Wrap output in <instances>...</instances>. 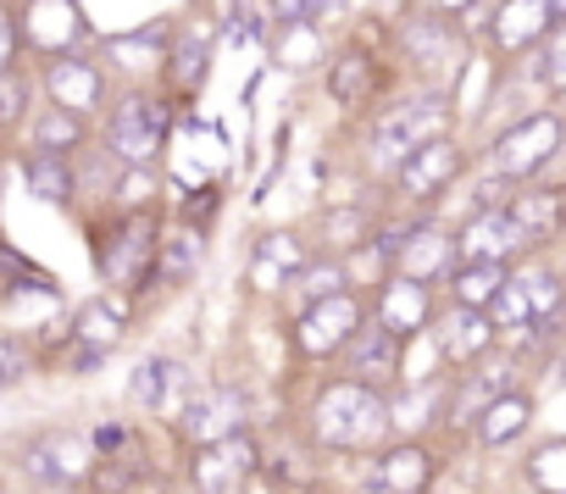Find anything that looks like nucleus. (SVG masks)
I'll return each mask as SVG.
<instances>
[{"label":"nucleus","mask_w":566,"mask_h":494,"mask_svg":"<svg viewBox=\"0 0 566 494\" xmlns=\"http://www.w3.org/2000/svg\"><path fill=\"white\" fill-rule=\"evenodd\" d=\"M373 90H378V62H373L367 51H345V56L328 67V95H334L339 106H367Z\"/></svg>","instance_id":"27"},{"label":"nucleus","mask_w":566,"mask_h":494,"mask_svg":"<svg viewBox=\"0 0 566 494\" xmlns=\"http://www.w3.org/2000/svg\"><path fill=\"white\" fill-rule=\"evenodd\" d=\"M0 494H7V488H0Z\"/></svg>","instance_id":"41"},{"label":"nucleus","mask_w":566,"mask_h":494,"mask_svg":"<svg viewBox=\"0 0 566 494\" xmlns=\"http://www.w3.org/2000/svg\"><path fill=\"white\" fill-rule=\"evenodd\" d=\"M18 34H23V51H34L40 62L90 51V40H95V29H90L78 0H23Z\"/></svg>","instance_id":"6"},{"label":"nucleus","mask_w":566,"mask_h":494,"mask_svg":"<svg viewBox=\"0 0 566 494\" xmlns=\"http://www.w3.org/2000/svg\"><path fill=\"white\" fill-rule=\"evenodd\" d=\"M544 78L549 90L566 95V23H549V45H544Z\"/></svg>","instance_id":"38"},{"label":"nucleus","mask_w":566,"mask_h":494,"mask_svg":"<svg viewBox=\"0 0 566 494\" xmlns=\"http://www.w3.org/2000/svg\"><path fill=\"white\" fill-rule=\"evenodd\" d=\"M549 12H555V18L566 23V0H549Z\"/></svg>","instance_id":"40"},{"label":"nucleus","mask_w":566,"mask_h":494,"mask_svg":"<svg viewBox=\"0 0 566 494\" xmlns=\"http://www.w3.org/2000/svg\"><path fill=\"white\" fill-rule=\"evenodd\" d=\"M290 284H295V306H301V312H306V306H323V301H334V295H345V290H356L345 256H312Z\"/></svg>","instance_id":"26"},{"label":"nucleus","mask_w":566,"mask_h":494,"mask_svg":"<svg viewBox=\"0 0 566 494\" xmlns=\"http://www.w3.org/2000/svg\"><path fill=\"white\" fill-rule=\"evenodd\" d=\"M261 466V444L255 433H239V439H217V444H200L195 461H189V483L195 494H239Z\"/></svg>","instance_id":"12"},{"label":"nucleus","mask_w":566,"mask_h":494,"mask_svg":"<svg viewBox=\"0 0 566 494\" xmlns=\"http://www.w3.org/2000/svg\"><path fill=\"white\" fill-rule=\"evenodd\" d=\"M400 40H406V51H411L417 62H439V56L450 51V18H411V23L400 29Z\"/></svg>","instance_id":"34"},{"label":"nucleus","mask_w":566,"mask_h":494,"mask_svg":"<svg viewBox=\"0 0 566 494\" xmlns=\"http://www.w3.org/2000/svg\"><path fill=\"white\" fill-rule=\"evenodd\" d=\"M23 178H29V195H34L40 206L73 211V195H78V172H73V161H62V156H34V150H29Z\"/></svg>","instance_id":"25"},{"label":"nucleus","mask_w":566,"mask_h":494,"mask_svg":"<svg viewBox=\"0 0 566 494\" xmlns=\"http://www.w3.org/2000/svg\"><path fill=\"white\" fill-rule=\"evenodd\" d=\"M549 0H511V7H500V23H494V40L505 51H522L533 45L538 34H549Z\"/></svg>","instance_id":"28"},{"label":"nucleus","mask_w":566,"mask_h":494,"mask_svg":"<svg viewBox=\"0 0 566 494\" xmlns=\"http://www.w3.org/2000/svg\"><path fill=\"white\" fill-rule=\"evenodd\" d=\"M156 239H161L156 211H112L106 222H90V256H95V273H101L112 290H128V295L150 290Z\"/></svg>","instance_id":"2"},{"label":"nucleus","mask_w":566,"mask_h":494,"mask_svg":"<svg viewBox=\"0 0 566 494\" xmlns=\"http://www.w3.org/2000/svg\"><path fill=\"white\" fill-rule=\"evenodd\" d=\"M339 361H345V378L350 383H361V389H389V383H400V372H406V339H395L389 328H378L373 317L350 334V345L339 350Z\"/></svg>","instance_id":"11"},{"label":"nucleus","mask_w":566,"mask_h":494,"mask_svg":"<svg viewBox=\"0 0 566 494\" xmlns=\"http://www.w3.org/2000/svg\"><path fill=\"white\" fill-rule=\"evenodd\" d=\"M317 251L301 239V233H266L261 244H255V262H250V278H255V290H283L306 262H312Z\"/></svg>","instance_id":"22"},{"label":"nucleus","mask_w":566,"mask_h":494,"mask_svg":"<svg viewBox=\"0 0 566 494\" xmlns=\"http://www.w3.org/2000/svg\"><path fill=\"white\" fill-rule=\"evenodd\" d=\"M189 395H195V372H189L184 361H172V356H145V361H134V372H128V406H134L139 417L172 422Z\"/></svg>","instance_id":"10"},{"label":"nucleus","mask_w":566,"mask_h":494,"mask_svg":"<svg viewBox=\"0 0 566 494\" xmlns=\"http://www.w3.org/2000/svg\"><path fill=\"white\" fill-rule=\"evenodd\" d=\"M211 51H217V34L206 23H172V40H167V56H161L167 90L189 101L211 73Z\"/></svg>","instance_id":"16"},{"label":"nucleus","mask_w":566,"mask_h":494,"mask_svg":"<svg viewBox=\"0 0 566 494\" xmlns=\"http://www.w3.org/2000/svg\"><path fill=\"white\" fill-rule=\"evenodd\" d=\"M505 383H511V372H472L467 389H461L455 406H450V422H478V411L494 406V400L505 395Z\"/></svg>","instance_id":"33"},{"label":"nucleus","mask_w":566,"mask_h":494,"mask_svg":"<svg viewBox=\"0 0 566 494\" xmlns=\"http://www.w3.org/2000/svg\"><path fill=\"white\" fill-rule=\"evenodd\" d=\"M433 339H439V361H450V367H472V361H483V350L494 345V328H489L483 312H472V306H450V312L433 323Z\"/></svg>","instance_id":"20"},{"label":"nucleus","mask_w":566,"mask_h":494,"mask_svg":"<svg viewBox=\"0 0 566 494\" xmlns=\"http://www.w3.org/2000/svg\"><path fill=\"white\" fill-rule=\"evenodd\" d=\"M516 251H527V239H522V228L511 222L505 206L500 211H478L455 233V262H500L505 267V256H516Z\"/></svg>","instance_id":"18"},{"label":"nucleus","mask_w":566,"mask_h":494,"mask_svg":"<svg viewBox=\"0 0 566 494\" xmlns=\"http://www.w3.org/2000/svg\"><path fill=\"white\" fill-rule=\"evenodd\" d=\"M40 90H45V106H56V112L78 117V123H90V117H101L112 106V78L90 51L40 62Z\"/></svg>","instance_id":"5"},{"label":"nucleus","mask_w":566,"mask_h":494,"mask_svg":"<svg viewBox=\"0 0 566 494\" xmlns=\"http://www.w3.org/2000/svg\"><path fill=\"white\" fill-rule=\"evenodd\" d=\"M306 433L323 444V450H339V455H356V450H373L384 433H389V395L378 389H361L350 378H328L306 411Z\"/></svg>","instance_id":"1"},{"label":"nucleus","mask_w":566,"mask_h":494,"mask_svg":"<svg viewBox=\"0 0 566 494\" xmlns=\"http://www.w3.org/2000/svg\"><path fill=\"white\" fill-rule=\"evenodd\" d=\"M444 128H450V101H444V95L395 101V106L378 112V123H373V161L395 172L411 150H422L428 139H444Z\"/></svg>","instance_id":"4"},{"label":"nucleus","mask_w":566,"mask_h":494,"mask_svg":"<svg viewBox=\"0 0 566 494\" xmlns=\"http://www.w3.org/2000/svg\"><path fill=\"white\" fill-rule=\"evenodd\" d=\"M505 267L500 262H461L455 273H450V295H455V306H472V312H489V301L505 290Z\"/></svg>","instance_id":"29"},{"label":"nucleus","mask_w":566,"mask_h":494,"mask_svg":"<svg viewBox=\"0 0 566 494\" xmlns=\"http://www.w3.org/2000/svg\"><path fill=\"white\" fill-rule=\"evenodd\" d=\"M40 372V350L18 334H0V389H18Z\"/></svg>","instance_id":"35"},{"label":"nucleus","mask_w":566,"mask_h":494,"mask_svg":"<svg viewBox=\"0 0 566 494\" xmlns=\"http://www.w3.org/2000/svg\"><path fill=\"white\" fill-rule=\"evenodd\" d=\"M378 328H389L395 339H411L417 328H428V317H433V295L422 290V284H411V278H389L384 290H378V301H373V312H367Z\"/></svg>","instance_id":"19"},{"label":"nucleus","mask_w":566,"mask_h":494,"mask_svg":"<svg viewBox=\"0 0 566 494\" xmlns=\"http://www.w3.org/2000/svg\"><path fill=\"white\" fill-rule=\"evenodd\" d=\"M555 145H560V123L549 112H538V117H527V123H516L511 134L494 139V172L500 178H527L555 156Z\"/></svg>","instance_id":"14"},{"label":"nucleus","mask_w":566,"mask_h":494,"mask_svg":"<svg viewBox=\"0 0 566 494\" xmlns=\"http://www.w3.org/2000/svg\"><path fill=\"white\" fill-rule=\"evenodd\" d=\"M172 433L184 439V444H217V439H239V433H250V400L239 395V389H195L189 400H184V411L172 417Z\"/></svg>","instance_id":"9"},{"label":"nucleus","mask_w":566,"mask_h":494,"mask_svg":"<svg viewBox=\"0 0 566 494\" xmlns=\"http://www.w3.org/2000/svg\"><path fill=\"white\" fill-rule=\"evenodd\" d=\"M433 472H439V461L422 444H395V450L367 461L361 494H428Z\"/></svg>","instance_id":"17"},{"label":"nucleus","mask_w":566,"mask_h":494,"mask_svg":"<svg viewBox=\"0 0 566 494\" xmlns=\"http://www.w3.org/2000/svg\"><path fill=\"white\" fill-rule=\"evenodd\" d=\"M200 256H206V244H200V228H172V233H161L156 239V267H150V290L156 284H189L195 278V267H200Z\"/></svg>","instance_id":"24"},{"label":"nucleus","mask_w":566,"mask_h":494,"mask_svg":"<svg viewBox=\"0 0 566 494\" xmlns=\"http://www.w3.org/2000/svg\"><path fill=\"white\" fill-rule=\"evenodd\" d=\"M23 56V34H18V7L0 0V67H18Z\"/></svg>","instance_id":"39"},{"label":"nucleus","mask_w":566,"mask_h":494,"mask_svg":"<svg viewBox=\"0 0 566 494\" xmlns=\"http://www.w3.org/2000/svg\"><path fill=\"white\" fill-rule=\"evenodd\" d=\"M461 167H467V156H461L455 139H428L422 150H411L395 167V183H400L406 200H433V195H444L461 178Z\"/></svg>","instance_id":"15"},{"label":"nucleus","mask_w":566,"mask_h":494,"mask_svg":"<svg viewBox=\"0 0 566 494\" xmlns=\"http://www.w3.org/2000/svg\"><path fill=\"white\" fill-rule=\"evenodd\" d=\"M23 472L40 483V488H78L95 477V444L84 433H67V428H45L29 439L23 450Z\"/></svg>","instance_id":"8"},{"label":"nucleus","mask_w":566,"mask_h":494,"mask_svg":"<svg viewBox=\"0 0 566 494\" xmlns=\"http://www.w3.org/2000/svg\"><path fill=\"white\" fill-rule=\"evenodd\" d=\"M505 211H511V222L522 228L527 244H538V239H549V233L560 228V200H555L549 189H538V195H516Z\"/></svg>","instance_id":"31"},{"label":"nucleus","mask_w":566,"mask_h":494,"mask_svg":"<svg viewBox=\"0 0 566 494\" xmlns=\"http://www.w3.org/2000/svg\"><path fill=\"white\" fill-rule=\"evenodd\" d=\"M361 323H367V301H361V290H345V295H334L323 306L295 312V350L306 361H334Z\"/></svg>","instance_id":"7"},{"label":"nucleus","mask_w":566,"mask_h":494,"mask_svg":"<svg viewBox=\"0 0 566 494\" xmlns=\"http://www.w3.org/2000/svg\"><path fill=\"white\" fill-rule=\"evenodd\" d=\"M367 228H373V222H367L361 211H334V217L323 222V251H317V256H339L345 244L356 251V244L367 239Z\"/></svg>","instance_id":"36"},{"label":"nucleus","mask_w":566,"mask_h":494,"mask_svg":"<svg viewBox=\"0 0 566 494\" xmlns=\"http://www.w3.org/2000/svg\"><path fill=\"white\" fill-rule=\"evenodd\" d=\"M461 262H455V233H439V228H406L400 244H395V278H411L422 290H433L439 278H450Z\"/></svg>","instance_id":"13"},{"label":"nucleus","mask_w":566,"mask_h":494,"mask_svg":"<svg viewBox=\"0 0 566 494\" xmlns=\"http://www.w3.org/2000/svg\"><path fill=\"white\" fill-rule=\"evenodd\" d=\"M90 145V123H78V117H67V112H56V106H40L34 117H29V150L34 156H62V161H73V150H84Z\"/></svg>","instance_id":"23"},{"label":"nucleus","mask_w":566,"mask_h":494,"mask_svg":"<svg viewBox=\"0 0 566 494\" xmlns=\"http://www.w3.org/2000/svg\"><path fill=\"white\" fill-rule=\"evenodd\" d=\"M167 128H172V106L150 90H134L123 101L106 106V123H101V145L117 167L128 172H150L161 145H167Z\"/></svg>","instance_id":"3"},{"label":"nucleus","mask_w":566,"mask_h":494,"mask_svg":"<svg viewBox=\"0 0 566 494\" xmlns=\"http://www.w3.org/2000/svg\"><path fill=\"white\" fill-rule=\"evenodd\" d=\"M123 334H128V306H123L117 295H90V301L73 312V328H67L73 345L101 350V356H112V350L123 345Z\"/></svg>","instance_id":"21"},{"label":"nucleus","mask_w":566,"mask_h":494,"mask_svg":"<svg viewBox=\"0 0 566 494\" xmlns=\"http://www.w3.org/2000/svg\"><path fill=\"white\" fill-rule=\"evenodd\" d=\"M34 90H29V73L23 67H0V145H7L18 128H29L34 117Z\"/></svg>","instance_id":"32"},{"label":"nucleus","mask_w":566,"mask_h":494,"mask_svg":"<svg viewBox=\"0 0 566 494\" xmlns=\"http://www.w3.org/2000/svg\"><path fill=\"white\" fill-rule=\"evenodd\" d=\"M527 472H533V483H538L544 494H566V439H560V444H544Z\"/></svg>","instance_id":"37"},{"label":"nucleus","mask_w":566,"mask_h":494,"mask_svg":"<svg viewBox=\"0 0 566 494\" xmlns=\"http://www.w3.org/2000/svg\"><path fill=\"white\" fill-rule=\"evenodd\" d=\"M527 422H533V406H527L522 395H511V389H505L494 406H483V411H478V422H472V428H478V444H511Z\"/></svg>","instance_id":"30"}]
</instances>
